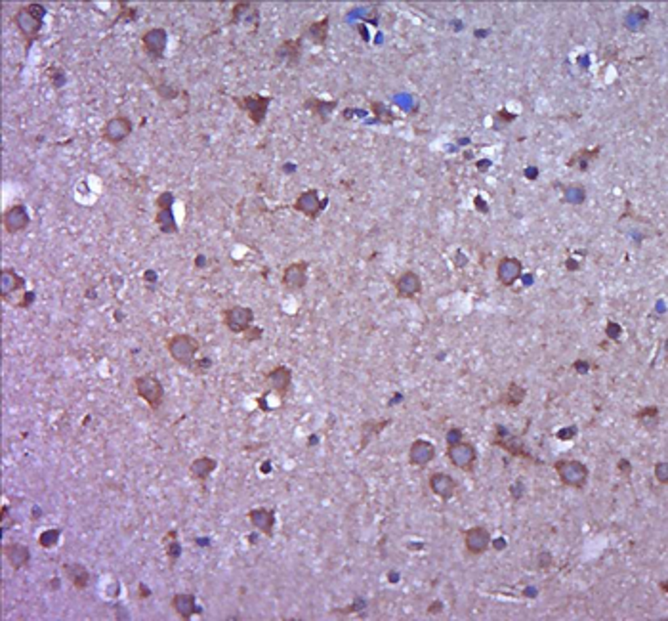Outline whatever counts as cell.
I'll return each instance as SVG.
<instances>
[{"mask_svg": "<svg viewBox=\"0 0 668 621\" xmlns=\"http://www.w3.org/2000/svg\"><path fill=\"white\" fill-rule=\"evenodd\" d=\"M44 18H46L44 4H41V2H31V4L21 6L14 14V25L18 27L19 33L25 36L27 43H31L43 31Z\"/></svg>", "mask_w": 668, "mask_h": 621, "instance_id": "6da1fadb", "label": "cell"}, {"mask_svg": "<svg viewBox=\"0 0 668 621\" xmlns=\"http://www.w3.org/2000/svg\"><path fill=\"white\" fill-rule=\"evenodd\" d=\"M166 350H168L170 358H172L178 365L189 369L191 365L195 363V359H197L199 341L193 339V337L187 335V332H178V335H174V337H170V339L166 341Z\"/></svg>", "mask_w": 668, "mask_h": 621, "instance_id": "7a4b0ae2", "label": "cell"}, {"mask_svg": "<svg viewBox=\"0 0 668 621\" xmlns=\"http://www.w3.org/2000/svg\"><path fill=\"white\" fill-rule=\"evenodd\" d=\"M134 388H136V394L148 403L153 411L161 409V405L165 403V386L159 381V376L155 373H146V375L136 376L134 379Z\"/></svg>", "mask_w": 668, "mask_h": 621, "instance_id": "3957f363", "label": "cell"}, {"mask_svg": "<svg viewBox=\"0 0 668 621\" xmlns=\"http://www.w3.org/2000/svg\"><path fill=\"white\" fill-rule=\"evenodd\" d=\"M157 205V214H155V222L159 229L165 234V236H176L180 228H178V222L174 218V193L172 192H161L159 197L155 199Z\"/></svg>", "mask_w": 668, "mask_h": 621, "instance_id": "277c9868", "label": "cell"}, {"mask_svg": "<svg viewBox=\"0 0 668 621\" xmlns=\"http://www.w3.org/2000/svg\"><path fill=\"white\" fill-rule=\"evenodd\" d=\"M555 473L560 476V480L564 482V486L575 488V490H582L588 482V466L581 461H557L555 463Z\"/></svg>", "mask_w": 668, "mask_h": 621, "instance_id": "5b68a950", "label": "cell"}, {"mask_svg": "<svg viewBox=\"0 0 668 621\" xmlns=\"http://www.w3.org/2000/svg\"><path fill=\"white\" fill-rule=\"evenodd\" d=\"M233 102L237 104L239 109H243L244 113L249 115L252 123L256 126H260L266 117H268V109L269 104H271V98L269 96H260V94H252V96H235Z\"/></svg>", "mask_w": 668, "mask_h": 621, "instance_id": "8992f818", "label": "cell"}, {"mask_svg": "<svg viewBox=\"0 0 668 621\" xmlns=\"http://www.w3.org/2000/svg\"><path fill=\"white\" fill-rule=\"evenodd\" d=\"M132 132H134V123H132L130 117L115 115L109 121H105L104 128H102V138L111 146H121Z\"/></svg>", "mask_w": 668, "mask_h": 621, "instance_id": "52a82bcc", "label": "cell"}, {"mask_svg": "<svg viewBox=\"0 0 668 621\" xmlns=\"http://www.w3.org/2000/svg\"><path fill=\"white\" fill-rule=\"evenodd\" d=\"M2 224H4V229L8 232L10 236H16V234H21L29 228L31 224V214H29V209L25 205H12L8 209L4 210V216H2Z\"/></svg>", "mask_w": 668, "mask_h": 621, "instance_id": "ba28073f", "label": "cell"}, {"mask_svg": "<svg viewBox=\"0 0 668 621\" xmlns=\"http://www.w3.org/2000/svg\"><path fill=\"white\" fill-rule=\"evenodd\" d=\"M254 321V312L249 306H231L224 314V324L233 335H244Z\"/></svg>", "mask_w": 668, "mask_h": 621, "instance_id": "9c48e42d", "label": "cell"}, {"mask_svg": "<svg viewBox=\"0 0 668 621\" xmlns=\"http://www.w3.org/2000/svg\"><path fill=\"white\" fill-rule=\"evenodd\" d=\"M141 44H143V50L148 52L149 58L161 60L165 56L166 46H168V33H166V29H163V27H151V29H148L141 35Z\"/></svg>", "mask_w": 668, "mask_h": 621, "instance_id": "30bf717a", "label": "cell"}, {"mask_svg": "<svg viewBox=\"0 0 668 621\" xmlns=\"http://www.w3.org/2000/svg\"><path fill=\"white\" fill-rule=\"evenodd\" d=\"M447 457L457 468L460 471H472L474 468V463L477 459V451L476 447L468 444V442H459V444H452L447 449Z\"/></svg>", "mask_w": 668, "mask_h": 621, "instance_id": "8fae6325", "label": "cell"}, {"mask_svg": "<svg viewBox=\"0 0 668 621\" xmlns=\"http://www.w3.org/2000/svg\"><path fill=\"white\" fill-rule=\"evenodd\" d=\"M325 205H327V199H321L317 190H308V192L298 195V199L295 203V209L298 212H302L310 220H315L323 212Z\"/></svg>", "mask_w": 668, "mask_h": 621, "instance_id": "7c38bea8", "label": "cell"}, {"mask_svg": "<svg viewBox=\"0 0 668 621\" xmlns=\"http://www.w3.org/2000/svg\"><path fill=\"white\" fill-rule=\"evenodd\" d=\"M308 262H295L283 270V287L288 291H302L308 285Z\"/></svg>", "mask_w": 668, "mask_h": 621, "instance_id": "4fadbf2b", "label": "cell"}, {"mask_svg": "<svg viewBox=\"0 0 668 621\" xmlns=\"http://www.w3.org/2000/svg\"><path fill=\"white\" fill-rule=\"evenodd\" d=\"M302 43L304 38H288V41H283L279 44L277 50H275V58L279 62H283L285 65H288L290 69L298 67L300 63V58H302Z\"/></svg>", "mask_w": 668, "mask_h": 621, "instance_id": "5bb4252c", "label": "cell"}, {"mask_svg": "<svg viewBox=\"0 0 668 621\" xmlns=\"http://www.w3.org/2000/svg\"><path fill=\"white\" fill-rule=\"evenodd\" d=\"M464 545H466V551L474 556H479L487 552V549L491 547V534L487 528H481V526H476L466 532L464 535Z\"/></svg>", "mask_w": 668, "mask_h": 621, "instance_id": "9a60e30c", "label": "cell"}, {"mask_svg": "<svg viewBox=\"0 0 668 621\" xmlns=\"http://www.w3.org/2000/svg\"><path fill=\"white\" fill-rule=\"evenodd\" d=\"M231 23L254 29V27L260 25V10L252 2H239L231 10Z\"/></svg>", "mask_w": 668, "mask_h": 621, "instance_id": "2e32d148", "label": "cell"}, {"mask_svg": "<svg viewBox=\"0 0 668 621\" xmlns=\"http://www.w3.org/2000/svg\"><path fill=\"white\" fill-rule=\"evenodd\" d=\"M435 459V446L428 440H415L408 447V463L422 468Z\"/></svg>", "mask_w": 668, "mask_h": 621, "instance_id": "e0dca14e", "label": "cell"}, {"mask_svg": "<svg viewBox=\"0 0 668 621\" xmlns=\"http://www.w3.org/2000/svg\"><path fill=\"white\" fill-rule=\"evenodd\" d=\"M290 383H292V371L285 368V365H277V368H273L266 375V385H268V388H271L273 392L277 394L279 398H285L286 394H288Z\"/></svg>", "mask_w": 668, "mask_h": 621, "instance_id": "ac0fdd59", "label": "cell"}, {"mask_svg": "<svg viewBox=\"0 0 668 621\" xmlns=\"http://www.w3.org/2000/svg\"><path fill=\"white\" fill-rule=\"evenodd\" d=\"M521 273H523V264L514 256H504L496 266V278L504 287H512L514 283L521 278Z\"/></svg>", "mask_w": 668, "mask_h": 621, "instance_id": "d6986e66", "label": "cell"}, {"mask_svg": "<svg viewBox=\"0 0 668 621\" xmlns=\"http://www.w3.org/2000/svg\"><path fill=\"white\" fill-rule=\"evenodd\" d=\"M25 289V280L14 268H2L0 271V297L10 300L12 295Z\"/></svg>", "mask_w": 668, "mask_h": 621, "instance_id": "ffe728a7", "label": "cell"}, {"mask_svg": "<svg viewBox=\"0 0 668 621\" xmlns=\"http://www.w3.org/2000/svg\"><path fill=\"white\" fill-rule=\"evenodd\" d=\"M249 520L266 537H273V534H275V510L262 507L252 508L251 512H249Z\"/></svg>", "mask_w": 668, "mask_h": 621, "instance_id": "44dd1931", "label": "cell"}, {"mask_svg": "<svg viewBox=\"0 0 668 621\" xmlns=\"http://www.w3.org/2000/svg\"><path fill=\"white\" fill-rule=\"evenodd\" d=\"M395 291L400 298H413L422 293V280L417 271H403L395 281Z\"/></svg>", "mask_w": 668, "mask_h": 621, "instance_id": "7402d4cb", "label": "cell"}, {"mask_svg": "<svg viewBox=\"0 0 668 621\" xmlns=\"http://www.w3.org/2000/svg\"><path fill=\"white\" fill-rule=\"evenodd\" d=\"M493 444H495V446H500L503 449H506L508 453H512V455L529 457L531 459V455L527 453V449H525V446H523V442H521L520 438L512 436V434H510L506 429H503V427H496V434L495 438H493Z\"/></svg>", "mask_w": 668, "mask_h": 621, "instance_id": "603a6c76", "label": "cell"}, {"mask_svg": "<svg viewBox=\"0 0 668 621\" xmlns=\"http://www.w3.org/2000/svg\"><path fill=\"white\" fill-rule=\"evenodd\" d=\"M2 551H4V556L10 562V566L16 569V572L25 568L27 564H29V560H31V551H29V547L23 545V543H6Z\"/></svg>", "mask_w": 668, "mask_h": 621, "instance_id": "cb8c5ba5", "label": "cell"}, {"mask_svg": "<svg viewBox=\"0 0 668 621\" xmlns=\"http://www.w3.org/2000/svg\"><path fill=\"white\" fill-rule=\"evenodd\" d=\"M430 490L434 491V495H437L443 501H449L457 493V482L449 474L434 473L430 476Z\"/></svg>", "mask_w": 668, "mask_h": 621, "instance_id": "d4e9b609", "label": "cell"}, {"mask_svg": "<svg viewBox=\"0 0 668 621\" xmlns=\"http://www.w3.org/2000/svg\"><path fill=\"white\" fill-rule=\"evenodd\" d=\"M172 608L182 620H191L195 613H200V608L197 606V598L191 593H178L172 596Z\"/></svg>", "mask_w": 668, "mask_h": 621, "instance_id": "484cf974", "label": "cell"}, {"mask_svg": "<svg viewBox=\"0 0 668 621\" xmlns=\"http://www.w3.org/2000/svg\"><path fill=\"white\" fill-rule=\"evenodd\" d=\"M329 27H330V19L323 18L319 21H313L310 25L306 27V31L302 33V38H308L312 41L313 44L317 46H325L327 44V38H329Z\"/></svg>", "mask_w": 668, "mask_h": 621, "instance_id": "4316f807", "label": "cell"}, {"mask_svg": "<svg viewBox=\"0 0 668 621\" xmlns=\"http://www.w3.org/2000/svg\"><path fill=\"white\" fill-rule=\"evenodd\" d=\"M63 572H65V576L69 578L71 583L78 591H84L90 585V572L82 564H78V562H67V564H63Z\"/></svg>", "mask_w": 668, "mask_h": 621, "instance_id": "83f0119b", "label": "cell"}, {"mask_svg": "<svg viewBox=\"0 0 668 621\" xmlns=\"http://www.w3.org/2000/svg\"><path fill=\"white\" fill-rule=\"evenodd\" d=\"M218 468V461L212 457H197L189 464V473L195 480L207 482L212 476V473Z\"/></svg>", "mask_w": 668, "mask_h": 621, "instance_id": "f1b7e54d", "label": "cell"}, {"mask_svg": "<svg viewBox=\"0 0 668 621\" xmlns=\"http://www.w3.org/2000/svg\"><path fill=\"white\" fill-rule=\"evenodd\" d=\"M304 107L313 115L317 117L321 123H325L329 119V115L332 113V109L336 107V100H321V98H310L306 100Z\"/></svg>", "mask_w": 668, "mask_h": 621, "instance_id": "f546056e", "label": "cell"}, {"mask_svg": "<svg viewBox=\"0 0 668 621\" xmlns=\"http://www.w3.org/2000/svg\"><path fill=\"white\" fill-rule=\"evenodd\" d=\"M525 396H527L525 388L520 385H516V383H512V385H508V388H506L503 396H500V403L506 405V407H518V405L523 403Z\"/></svg>", "mask_w": 668, "mask_h": 621, "instance_id": "4dcf8cb0", "label": "cell"}, {"mask_svg": "<svg viewBox=\"0 0 668 621\" xmlns=\"http://www.w3.org/2000/svg\"><path fill=\"white\" fill-rule=\"evenodd\" d=\"M599 148L596 149H581L579 153H575L569 161V166H579V170H586L588 168V163L592 159L598 157Z\"/></svg>", "mask_w": 668, "mask_h": 621, "instance_id": "1f68e13d", "label": "cell"}, {"mask_svg": "<svg viewBox=\"0 0 668 621\" xmlns=\"http://www.w3.org/2000/svg\"><path fill=\"white\" fill-rule=\"evenodd\" d=\"M165 549L166 556L172 560V562L182 556V543L178 541V534L176 532H168V535L165 537Z\"/></svg>", "mask_w": 668, "mask_h": 621, "instance_id": "d6a6232c", "label": "cell"}, {"mask_svg": "<svg viewBox=\"0 0 668 621\" xmlns=\"http://www.w3.org/2000/svg\"><path fill=\"white\" fill-rule=\"evenodd\" d=\"M60 537H61L60 530H46V532H43L41 537H38V543H41V547H44V549H52V547L58 545Z\"/></svg>", "mask_w": 668, "mask_h": 621, "instance_id": "836d02e7", "label": "cell"}, {"mask_svg": "<svg viewBox=\"0 0 668 621\" xmlns=\"http://www.w3.org/2000/svg\"><path fill=\"white\" fill-rule=\"evenodd\" d=\"M136 18H138V10L132 8L128 4H121V12H119V16H117L115 21L117 23H130Z\"/></svg>", "mask_w": 668, "mask_h": 621, "instance_id": "e575fe53", "label": "cell"}, {"mask_svg": "<svg viewBox=\"0 0 668 621\" xmlns=\"http://www.w3.org/2000/svg\"><path fill=\"white\" fill-rule=\"evenodd\" d=\"M210 368H212V361L209 358H197L189 371H193V375H207Z\"/></svg>", "mask_w": 668, "mask_h": 621, "instance_id": "d590c367", "label": "cell"}, {"mask_svg": "<svg viewBox=\"0 0 668 621\" xmlns=\"http://www.w3.org/2000/svg\"><path fill=\"white\" fill-rule=\"evenodd\" d=\"M373 109L376 111V119L378 121H382V123H386V124H390V123H393V115H390V111L384 107L382 104H378V102H373Z\"/></svg>", "mask_w": 668, "mask_h": 621, "instance_id": "8d00e7d4", "label": "cell"}, {"mask_svg": "<svg viewBox=\"0 0 668 621\" xmlns=\"http://www.w3.org/2000/svg\"><path fill=\"white\" fill-rule=\"evenodd\" d=\"M48 77H50V80H52V84L56 88H61L65 84V73L60 67H52L50 73H48Z\"/></svg>", "mask_w": 668, "mask_h": 621, "instance_id": "74e56055", "label": "cell"}, {"mask_svg": "<svg viewBox=\"0 0 668 621\" xmlns=\"http://www.w3.org/2000/svg\"><path fill=\"white\" fill-rule=\"evenodd\" d=\"M655 478L660 482V484H668V464L665 461L655 464Z\"/></svg>", "mask_w": 668, "mask_h": 621, "instance_id": "f35d334b", "label": "cell"}, {"mask_svg": "<svg viewBox=\"0 0 668 621\" xmlns=\"http://www.w3.org/2000/svg\"><path fill=\"white\" fill-rule=\"evenodd\" d=\"M459 442H462V430L460 429L449 430V434H447V444L452 446V444H459Z\"/></svg>", "mask_w": 668, "mask_h": 621, "instance_id": "ab89813d", "label": "cell"}, {"mask_svg": "<svg viewBox=\"0 0 668 621\" xmlns=\"http://www.w3.org/2000/svg\"><path fill=\"white\" fill-rule=\"evenodd\" d=\"M35 302V291H29V293H23V300L18 302L16 306L18 308H29L31 304Z\"/></svg>", "mask_w": 668, "mask_h": 621, "instance_id": "60d3db41", "label": "cell"}, {"mask_svg": "<svg viewBox=\"0 0 668 621\" xmlns=\"http://www.w3.org/2000/svg\"><path fill=\"white\" fill-rule=\"evenodd\" d=\"M0 526H2V532H6L10 526H14V518H10L8 507L2 508V522H0Z\"/></svg>", "mask_w": 668, "mask_h": 621, "instance_id": "b9f144b4", "label": "cell"}, {"mask_svg": "<svg viewBox=\"0 0 668 621\" xmlns=\"http://www.w3.org/2000/svg\"><path fill=\"white\" fill-rule=\"evenodd\" d=\"M243 337H244V341H246V342H252V341H254V339H260V337H262V329H256V327H251L249 331L244 332Z\"/></svg>", "mask_w": 668, "mask_h": 621, "instance_id": "7bdbcfd3", "label": "cell"}, {"mask_svg": "<svg viewBox=\"0 0 668 621\" xmlns=\"http://www.w3.org/2000/svg\"><path fill=\"white\" fill-rule=\"evenodd\" d=\"M645 417H657V407H647V409H643L642 413H638V419H645Z\"/></svg>", "mask_w": 668, "mask_h": 621, "instance_id": "ee69618b", "label": "cell"}, {"mask_svg": "<svg viewBox=\"0 0 668 621\" xmlns=\"http://www.w3.org/2000/svg\"><path fill=\"white\" fill-rule=\"evenodd\" d=\"M619 468H621L623 473H625V471L626 473H630V463H628L626 459H621V461H619Z\"/></svg>", "mask_w": 668, "mask_h": 621, "instance_id": "f6af8a7d", "label": "cell"}, {"mask_svg": "<svg viewBox=\"0 0 668 621\" xmlns=\"http://www.w3.org/2000/svg\"><path fill=\"white\" fill-rule=\"evenodd\" d=\"M575 369H577V371H582V375L586 373V365H584L582 361H577V363H575Z\"/></svg>", "mask_w": 668, "mask_h": 621, "instance_id": "bcb514c9", "label": "cell"}, {"mask_svg": "<svg viewBox=\"0 0 668 621\" xmlns=\"http://www.w3.org/2000/svg\"><path fill=\"white\" fill-rule=\"evenodd\" d=\"M139 591H141V596H149L151 593H149L148 589H146V585H139Z\"/></svg>", "mask_w": 668, "mask_h": 621, "instance_id": "7dc6e473", "label": "cell"}, {"mask_svg": "<svg viewBox=\"0 0 668 621\" xmlns=\"http://www.w3.org/2000/svg\"><path fill=\"white\" fill-rule=\"evenodd\" d=\"M496 541H498L496 543V549H504V547H506V541H504V539H496Z\"/></svg>", "mask_w": 668, "mask_h": 621, "instance_id": "c3c4849f", "label": "cell"}]
</instances>
